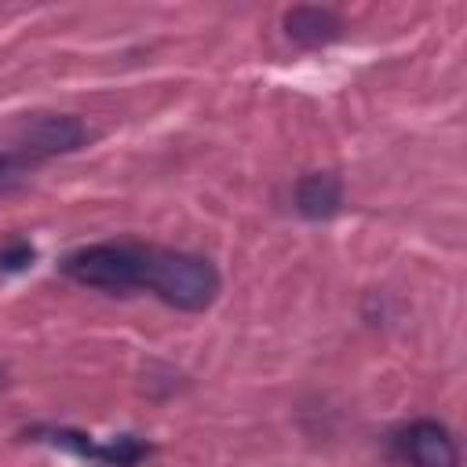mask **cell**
I'll return each instance as SVG.
<instances>
[{
  "label": "cell",
  "mask_w": 467,
  "mask_h": 467,
  "mask_svg": "<svg viewBox=\"0 0 467 467\" xmlns=\"http://www.w3.org/2000/svg\"><path fill=\"white\" fill-rule=\"evenodd\" d=\"M339 33H343V22H339V15L328 11V7H310V4H303V7L285 11V36H288L292 44H299V47H325V44H332Z\"/></svg>",
  "instance_id": "obj_6"
},
{
  "label": "cell",
  "mask_w": 467,
  "mask_h": 467,
  "mask_svg": "<svg viewBox=\"0 0 467 467\" xmlns=\"http://www.w3.org/2000/svg\"><path fill=\"white\" fill-rule=\"evenodd\" d=\"M153 296H161L175 310H208L219 296V270L204 255L190 252H168V248H146V281Z\"/></svg>",
  "instance_id": "obj_1"
},
{
  "label": "cell",
  "mask_w": 467,
  "mask_h": 467,
  "mask_svg": "<svg viewBox=\"0 0 467 467\" xmlns=\"http://www.w3.org/2000/svg\"><path fill=\"white\" fill-rule=\"evenodd\" d=\"M88 128L84 120L69 117V113H40L29 117L18 131V157L26 164L44 161V157H58V153H73L88 142Z\"/></svg>",
  "instance_id": "obj_3"
},
{
  "label": "cell",
  "mask_w": 467,
  "mask_h": 467,
  "mask_svg": "<svg viewBox=\"0 0 467 467\" xmlns=\"http://www.w3.org/2000/svg\"><path fill=\"white\" fill-rule=\"evenodd\" d=\"M26 175V161L18 153H0V193H7L11 186H18Z\"/></svg>",
  "instance_id": "obj_9"
},
{
  "label": "cell",
  "mask_w": 467,
  "mask_h": 467,
  "mask_svg": "<svg viewBox=\"0 0 467 467\" xmlns=\"http://www.w3.org/2000/svg\"><path fill=\"white\" fill-rule=\"evenodd\" d=\"M33 259H36V248L29 244V241H7L4 248H0V270L4 274H18V270H26V266H33Z\"/></svg>",
  "instance_id": "obj_8"
},
{
  "label": "cell",
  "mask_w": 467,
  "mask_h": 467,
  "mask_svg": "<svg viewBox=\"0 0 467 467\" xmlns=\"http://www.w3.org/2000/svg\"><path fill=\"white\" fill-rule=\"evenodd\" d=\"M33 434L44 438V441H51V445H62V449H69L77 456H91L99 463H109V467H135L139 460L150 456V445L139 441V438H131V434L113 438L106 445H99V441H91L88 434H77V431H33Z\"/></svg>",
  "instance_id": "obj_4"
},
{
  "label": "cell",
  "mask_w": 467,
  "mask_h": 467,
  "mask_svg": "<svg viewBox=\"0 0 467 467\" xmlns=\"http://www.w3.org/2000/svg\"><path fill=\"white\" fill-rule=\"evenodd\" d=\"M401 456L409 460V467H460L456 441L434 420H416L401 434Z\"/></svg>",
  "instance_id": "obj_5"
},
{
  "label": "cell",
  "mask_w": 467,
  "mask_h": 467,
  "mask_svg": "<svg viewBox=\"0 0 467 467\" xmlns=\"http://www.w3.org/2000/svg\"><path fill=\"white\" fill-rule=\"evenodd\" d=\"M296 208L306 219H332L343 208V182L332 171H310L296 186Z\"/></svg>",
  "instance_id": "obj_7"
},
{
  "label": "cell",
  "mask_w": 467,
  "mask_h": 467,
  "mask_svg": "<svg viewBox=\"0 0 467 467\" xmlns=\"http://www.w3.org/2000/svg\"><path fill=\"white\" fill-rule=\"evenodd\" d=\"M0 387H4V368H0Z\"/></svg>",
  "instance_id": "obj_10"
},
{
  "label": "cell",
  "mask_w": 467,
  "mask_h": 467,
  "mask_svg": "<svg viewBox=\"0 0 467 467\" xmlns=\"http://www.w3.org/2000/svg\"><path fill=\"white\" fill-rule=\"evenodd\" d=\"M62 274L102 292H135L146 281V248L139 244H84L62 259Z\"/></svg>",
  "instance_id": "obj_2"
}]
</instances>
